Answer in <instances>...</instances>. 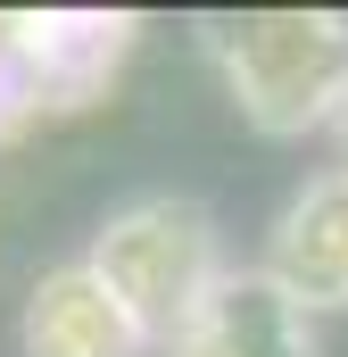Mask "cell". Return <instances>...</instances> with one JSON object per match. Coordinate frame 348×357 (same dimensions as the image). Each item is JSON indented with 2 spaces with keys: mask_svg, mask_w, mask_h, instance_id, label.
<instances>
[{
  "mask_svg": "<svg viewBox=\"0 0 348 357\" xmlns=\"http://www.w3.org/2000/svg\"><path fill=\"white\" fill-rule=\"evenodd\" d=\"M84 266L108 282V299L133 316L141 341H174L207 307V291L224 282V266H216V216L199 199H182V191H158V199L116 208L100 225V241H91Z\"/></svg>",
  "mask_w": 348,
  "mask_h": 357,
  "instance_id": "cell-1",
  "label": "cell"
},
{
  "mask_svg": "<svg viewBox=\"0 0 348 357\" xmlns=\"http://www.w3.org/2000/svg\"><path fill=\"white\" fill-rule=\"evenodd\" d=\"M174 357H315V341H307V316L265 274H224L207 307L174 333Z\"/></svg>",
  "mask_w": 348,
  "mask_h": 357,
  "instance_id": "cell-4",
  "label": "cell"
},
{
  "mask_svg": "<svg viewBox=\"0 0 348 357\" xmlns=\"http://www.w3.org/2000/svg\"><path fill=\"white\" fill-rule=\"evenodd\" d=\"M332 125H340V142H348V91H340V108H332Z\"/></svg>",
  "mask_w": 348,
  "mask_h": 357,
  "instance_id": "cell-6",
  "label": "cell"
},
{
  "mask_svg": "<svg viewBox=\"0 0 348 357\" xmlns=\"http://www.w3.org/2000/svg\"><path fill=\"white\" fill-rule=\"evenodd\" d=\"M17 341H25V357H133V349H141L133 316L108 299V282H100L91 266L42 274L33 299H25Z\"/></svg>",
  "mask_w": 348,
  "mask_h": 357,
  "instance_id": "cell-5",
  "label": "cell"
},
{
  "mask_svg": "<svg viewBox=\"0 0 348 357\" xmlns=\"http://www.w3.org/2000/svg\"><path fill=\"white\" fill-rule=\"evenodd\" d=\"M224 50V75L241 116L265 133H299L315 116H332L348 91V25L324 8H258V17H232L216 33Z\"/></svg>",
  "mask_w": 348,
  "mask_h": 357,
  "instance_id": "cell-2",
  "label": "cell"
},
{
  "mask_svg": "<svg viewBox=\"0 0 348 357\" xmlns=\"http://www.w3.org/2000/svg\"><path fill=\"white\" fill-rule=\"evenodd\" d=\"M265 282L307 316V307H348V175L307 183L274 233Z\"/></svg>",
  "mask_w": 348,
  "mask_h": 357,
  "instance_id": "cell-3",
  "label": "cell"
}]
</instances>
